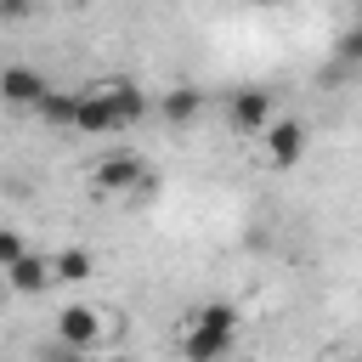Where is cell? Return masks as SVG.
Wrapping results in <instances>:
<instances>
[{"label":"cell","instance_id":"obj_1","mask_svg":"<svg viewBox=\"0 0 362 362\" xmlns=\"http://www.w3.org/2000/svg\"><path fill=\"white\" fill-rule=\"evenodd\" d=\"M175 345H181V362H226L238 351V305L209 300V305L187 311Z\"/></svg>","mask_w":362,"mask_h":362},{"label":"cell","instance_id":"obj_2","mask_svg":"<svg viewBox=\"0 0 362 362\" xmlns=\"http://www.w3.org/2000/svg\"><path fill=\"white\" fill-rule=\"evenodd\" d=\"M147 187H153V164L136 153H107L90 164V192H102V198H136Z\"/></svg>","mask_w":362,"mask_h":362},{"label":"cell","instance_id":"obj_3","mask_svg":"<svg viewBox=\"0 0 362 362\" xmlns=\"http://www.w3.org/2000/svg\"><path fill=\"white\" fill-rule=\"evenodd\" d=\"M305 147H311V130H305V119H294V113H277V119H272V130L260 136V164H266V170H294V164L305 158Z\"/></svg>","mask_w":362,"mask_h":362},{"label":"cell","instance_id":"obj_4","mask_svg":"<svg viewBox=\"0 0 362 362\" xmlns=\"http://www.w3.org/2000/svg\"><path fill=\"white\" fill-rule=\"evenodd\" d=\"M226 119H232V130L238 136H266L272 130V119H277V107H272V90H260V85H243V90H232V102H226Z\"/></svg>","mask_w":362,"mask_h":362},{"label":"cell","instance_id":"obj_5","mask_svg":"<svg viewBox=\"0 0 362 362\" xmlns=\"http://www.w3.org/2000/svg\"><path fill=\"white\" fill-rule=\"evenodd\" d=\"M102 334H107V317L96 311V305H62L57 311V339L62 345H79V351H96L102 345Z\"/></svg>","mask_w":362,"mask_h":362},{"label":"cell","instance_id":"obj_6","mask_svg":"<svg viewBox=\"0 0 362 362\" xmlns=\"http://www.w3.org/2000/svg\"><path fill=\"white\" fill-rule=\"evenodd\" d=\"M96 90L107 96V107H113L119 130H130V124H141V119H147V90H141L136 79H96Z\"/></svg>","mask_w":362,"mask_h":362},{"label":"cell","instance_id":"obj_7","mask_svg":"<svg viewBox=\"0 0 362 362\" xmlns=\"http://www.w3.org/2000/svg\"><path fill=\"white\" fill-rule=\"evenodd\" d=\"M45 90H51V85H45V74H40V68H28V62H11V68L0 74V96H6L11 107H40V102H45Z\"/></svg>","mask_w":362,"mask_h":362},{"label":"cell","instance_id":"obj_8","mask_svg":"<svg viewBox=\"0 0 362 362\" xmlns=\"http://www.w3.org/2000/svg\"><path fill=\"white\" fill-rule=\"evenodd\" d=\"M6 283L17 294H45L57 283V266H51V255H23L17 266H6Z\"/></svg>","mask_w":362,"mask_h":362},{"label":"cell","instance_id":"obj_9","mask_svg":"<svg viewBox=\"0 0 362 362\" xmlns=\"http://www.w3.org/2000/svg\"><path fill=\"white\" fill-rule=\"evenodd\" d=\"M74 130H79V136H107V130H119V119H113V107H107V96H102L96 85L79 90V119H74Z\"/></svg>","mask_w":362,"mask_h":362},{"label":"cell","instance_id":"obj_10","mask_svg":"<svg viewBox=\"0 0 362 362\" xmlns=\"http://www.w3.org/2000/svg\"><path fill=\"white\" fill-rule=\"evenodd\" d=\"M45 124H57V130H74V119H79V90H45V102L34 107Z\"/></svg>","mask_w":362,"mask_h":362},{"label":"cell","instance_id":"obj_11","mask_svg":"<svg viewBox=\"0 0 362 362\" xmlns=\"http://www.w3.org/2000/svg\"><path fill=\"white\" fill-rule=\"evenodd\" d=\"M198 107H204V96H198L192 85H175V90H164V96H158V113H164L170 124H192V119H198Z\"/></svg>","mask_w":362,"mask_h":362},{"label":"cell","instance_id":"obj_12","mask_svg":"<svg viewBox=\"0 0 362 362\" xmlns=\"http://www.w3.org/2000/svg\"><path fill=\"white\" fill-rule=\"evenodd\" d=\"M51 266H57V283H90V272H96V255L90 249H57L51 255Z\"/></svg>","mask_w":362,"mask_h":362},{"label":"cell","instance_id":"obj_13","mask_svg":"<svg viewBox=\"0 0 362 362\" xmlns=\"http://www.w3.org/2000/svg\"><path fill=\"white\" fill-rule=\"evenodd\" d=\"M23 255H28V249H23V232H17V226H6V232H0V272H6V266H17Z\"/></svg>","mask_w":362,"mask_h":362},{"label":"cell","instance_id":"obj_14","mask_svg":"<svg viewBox=\"0 0 362 362\" xmlns=\"http://www.w3.org/2000/svg\"><path fill=\"white\" fill-rule=\"evenodd\" d=\"M339 57H345V62H362V23L339 34Z\"/></svg>","mask_w":362,"mask_h":362},{"label":"cell","instance_id":"obj_15","mask_svg":"<svg viewBox=\"0 0 362 362\" xmlns=\"http://www.w3.org/2000/svg\"><path fill=\"white\" fill-rule=\"evenodd\" d=\"M28 11V0H6V17H23Z\"/></svg>","mask_w":362,"mask_h":362},{"label":"cell","instance_id":"obj_16","mask_svg":"<svg viewBox=\"0 0 362 362\" xmlns=\"http://www.w3.org/2000/svg\"><path fill=\"white\" fill-rule=\"evenodd\" d=\"M328 362H362V356H328Z\"/></svg>","mask_w":362,"mask_h":362},{"label":"cell","instance_id":"obj_17","mask_svg":"<svg viewBox=\"0 0 362 362\" xmlns=\"http://www.w3.org/2000/svg\"><path fill=\"white\" fill-rule=\"evenodd\" d=\"M249 6H277V0H249Z\"/></svg>","mask_w":362,"mask_h":362}]
</instances>
